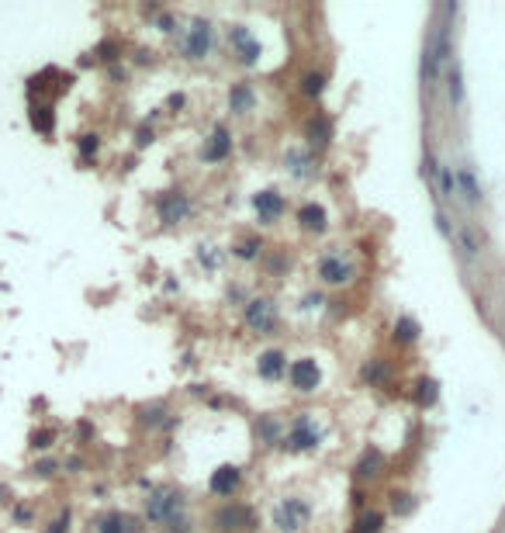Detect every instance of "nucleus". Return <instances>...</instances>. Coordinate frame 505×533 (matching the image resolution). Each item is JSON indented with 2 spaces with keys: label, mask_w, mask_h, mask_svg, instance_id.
I'll return each instance as SVG.
<instances>
[{
  "label": "nucleus",
  "mask_w": 505,
  "mask_h": 533,
  "mask_svg": "<svg viewBox=\"0 0 505 533\" xmlns=\"http://www.w3.org/2000/svg\"><path fill=\"white\" fill-rule=\"evenodd\" d=\"M146 516L153 523H166L170 527L173 519L184 516V495L177 488H153L149 499H146Z\"/></svg>",
  "instance_id": "nucleus-1"
},
{
  "label": "nucleus",
  "mask_w": 505,
  "mask_h": 533,
  "mask_svg": "<svg viewBox=\"0 0 505 533\" xmlns=\"http://www.w3.org/2000/svg\"><path fill=\"white\" fill-rule=\"evenodd\" d=\"M308 516H312V506H308L305 499L291 495V499H284L281 506L273 509V527L281 533H298L308 523Z\"/></svg>",
  "instance_id": "nucleus-2"
},
{
  "label": "nucleus",
  "mask_w": 505,
  "mask_h": 533,
  "mask_svg": "<svg viewBox=\"0 0 505 533\" xmlns=\"http://www.w3.org/2000/svg\"><path fill=\"white\" fill-rule=\"evenodd\" d=\"M156 212H160V218L166 225H177V222H184L190 215V198L184 190H163L156 198Z\"/></svg>",
  "instance_id": "nucleus-3"
},
{
  "label": "nucleus",
  "mask_w": 505,
  "mask_h": 533,
  "mask_svg": "<svg viewBox=\"0 0 505 533\" xmlns=\"http://www.w3.org/2000/svg\"><path fill=\"white\" fill-rule=\"evenodd\" d=\"M215 527L222 533H242V530H253V512L239 502H229L215 512Z\"/></svg>",
  "instance_id": "nucleus-4"
},
{
  "label": "nucleus",
  "mask_w": 505,
  "mask_h": 533,
  "mask_svg": "<svg viewBox=\"0 0 505 533\" xmlns=\"http://www.w3.org/2000/svg\"><path fill=\"white\" fill-rule=\"evenodd\" d=\"M246 325H249L253 333H270V329L277 325V308H273V301H270V298H253V301H246Z\"/></svg>",
  "instance_id": "nucleus-5"
},
{
  "label": "nucleus",
  "mask_w": 505,
  "mask_h": 533,
  "mask_svg": "<svg viewBox=\"0 0 505 533\" xmlns=\"http://www.w3.org/2000/svg\"><path fill=\"white\" fill-rule=\"evenodd\" d=\"M284 447L288 451H312V447H319V429L315 423L308 419V416H298L288 429V436H284Z\"/></svg>",
  "instance_id": "nucleus-6"
},
{
  "label": "nucleus",
  "mask_w": 505,
  "mask_h": 533,
  "mask_svg": "<svg viewBox=\"0 0 505 533\" xmlns=\"http://www.w3.org/2000/svg\"><path fill=\"white\" fill-rule=\"evenodd\" d=\"M229 45H232V55L239 59L242 66H253L260 59V42L249 35V28H242V25L229 28Z\"/></svg>",
  "instance_id": "nucleus-7"
},
{
  "label": "nucleus",
  "mask_w": 505,
  "mask_h": 533,
  "mask_svg": "<svg viewBox=\"0 0 505 533\" xmlns=\"http://www.w3.org/2000/svg\"><path fill=\"white\" fill-rule=\"evenodd\" d=\"M208 49H212V25L197 18V21H190L184 35V55L187 59H205Z\"/></svg>",
  "instance_id": "nucleus-8"
},
{
  "label": "nucleus",
  "mask_w": 505,
  "mask_h": 533,
  "mask_svg": "<svg viewBox=\"0 0 505 533\" xmlns=\"http://www.w3.org/2000/svg\"><path fill=\"white\" fill-rule=\"evenodd\" d=\"M288 381H291V388H298V392H315V388H319V364H315L312 357L294 360L291 367H288Z\"/></svg>",
  "instance_id": "nucleus-9"
},
{
  "label": "nucleus",
  "mask_w": 505,
  "mask_h": 533,
  "mask_svg": "<svg viewBox=\"0 0 505 533\" xmlns=\"http://www.w3.org/2000/svg\"><path fill=\"white\" fill-rule=\"evenodd\" d=\"M319 277L325 284H349L353 281V266L346 264L340 253H325L319 260Z\"/></svg>",
  "instance_id": "nucleus-10"
},
{
  "label": "nucleus",
  "mask_w": 505,
  "mask_h": 533,
  "mask_svg": "<svg viewBox=\"0 0 505 533\" xmlns=\"http://www.w3.org/2000/svg\"><path fill=\"white\" fill-rule=\"evenodd\" d=\"M229 153H232V132L225 125H215V132L205 139L201 156H205V163H222Z\"/></svg>",
  "instance_id": "nucleus-11"
},
{
  "label": "nucleus",
  "mask_w": 505,
  "mask_h": 533,
  "mask_svg": "<svg viewBox=\"0 0 505 533\" xmlns=\"http://www.w3.org/2000/svg\"><path fill=\"white\" fill-rule=\"evenodd\" d=\"M453 177H457V194H464V201H467L471 208H478L481 187H478V177H474V166H471V163H460Z\"/></svg>",
  "instance_id": "nucleus-12"
},
{
  "label": "nucleus",
  "mask_w": 505,
  "mask_h": 533,
  "mask_svg": "<svg viewBox=\"0 0 505 533\" xmlns=\"http://www.w3.org/2000/svg\"><path fill=\"white\" fill-rule=\"evenodd\" d=\"M253 208L260 215V222H277L281 215L288 212V205H284V198H281L277 190H260V194L253 198Z\"/></svg>",
  "instance_id": "nucleus-13"
},
{
  "label": "nucleus",
  "mask_w": 505,
  "mask_h": 533,
  "mask_svg": "<svg viewBox=\"0 0 505 533\" xmlns=\"http://www.w3.org/2000/svg\"><path fill=\"white\" fill-rule=\"evenodd\" d=\"M239 481H242V475H239V468H232V464H225V468H218L212 475V481H208V488H212L215 495H232L236 488H239Z\"/></svg>",
  "instance_id": "nucleus-14"
},
{
  "label": "nucleus",
  "mask_w": 505,
  "mask_h": 533,
  "mask_svg": "<svg viewBox=\"0 0 505 533\" xmlns=\"http://www.w3.org/2000/svg\"><path fill=\"white\" fill-rule=\"evenodd\" d=\"M97 533H139V519L129 512H107L97 519Z\"/></svg>",
  "instance_id": "nucleus-15"
},
{
  "label": "nucleus",
  "mask_w": 505,
  "mask_h": 533,
  "mask_svg": "<svg viewBox=\"0 0 505 533\" xmlns=\"http://www.w3.org/2000/svg\"><path fill=\"white\" fill-rule=\"evenodd\" d=\"M256 371H260V377L273 381V377H281V374L288 371V357H284L281 350H266V353H260V360H256Z\"/></svg>",
  "instance_id": "nucleus-16"
},
{
  "label": "nucleus",
  "mask_w": 505,
  "mask_h": 533,
  "mask_svg": "<svg viewBox=\"0 0 505 533\" xmlns=\"http://www.w3.org/2000/svg\"><path fill=\"white\" fill-rule=\"evenodd\" d=\"M253 104H256L253 87H249V83H232V90H229V107H232L236 114H246V111H253Z\"/></svg>",
  "instance_id": "nucleus-17"
},
{
  "label": "nucleus",
  "mask_w": 505,
  "mask_h": 533,
  "mask_svg": "<svg viewBox=\"0 0 505 533\" xmlns=\"http://www.w3.org/2000/svg\"><path fill=\"white\" fill-rule=\"evenodd\" d=\"M298 222L305 232H325V208L322 205H305L298 212Z\"/></svg>",
  "instance_id": "nucleus-18"
},
{
  "label": "nucleus",
  "mask_w": 505,
  "mask_h": 533,
  "mask_svg": "<svg viewBox=\"0 0 505 533\" xmlns=\"http://www.w3.org/2000/svg\"><path fill=\"white\" fill-rule=\"evenodd\" d=\"M308 142H312V146H319V149L332 142V125H329V118H325V114H315V118L308 122Z\"/></svg>",
  "instance_id": "nucleus-19"
},
{
  "label": "nucleus",
  "mask_w": 505,
  "mask_h": 533,
  "mask_svg": "<svg viewBox=\"0 0 505 533\" xmlns=\"http://www.w3.org/2000/svg\"><path fill=\"white\" fill-rule=\"evenodd\" d=\"M31 125H35V132L53 135V129H55L53 107H49V104H35V107H31Z\"/></svg>",
  "instance_id": "nucleus-20"
},
{
  "label": "nucleus",
  "mask_w": 505,
  "mask_h": 533,
  "mask_svg": "<svg viewBox=\"0 0 505 533\" xmlns=\"http://www.w3.org/2000/svg\"><path fill=\"white\" fill-rule=\"evenodd\" d=\"M381 464H384L381 451H367L364 461L357 464V475H360V478H377V475H381Z\"/></svg>",
  "instance_id": "nucleus-21"
},
{
  "label": "nucleus",
  "mask_w": 505,
  "mask_h": 533,
  "mask_svg": "<svg viewBox=\"0 0 505 533\" xmlns=\"http://www.w3.org/2000/svg\"><path fill=\"white\" fill-rule=\"evenodd\" d=\"M232 249H236V257H239V260H256V257H260V249H264V239H260V236H242Z\"/></svg>",
  "instance_id": "nucleus-22"
},
{
  "label": "nucleus",
  "mask_w": 505,
  "mask_h": 533,
  "mask_svg": "<svg viewBox=\"0 0 505 533\" xmlns=\"http://www.w3.org/2000/svg\"><path fill=\"white\" fill-rule=\"evenodd\" d=\"M395 340H398V343H416V340H419V322L398 319L395 322Z\"/></svg>",
  "instance_id": "nucleus-23"
},
{
  "label": "nucleus",
  "mask_w": 505,
  "mask_h": 533,
  "mask_svg": "<svg viewBox=\"0 0 505 533\" xmlns=\"http://www.w3.org/2000/svg\"><path fill=\"white\" fill-rule=\"evenodd\" d=\"M288 163H291L294 177H312L315 173L312 170V156H305V153H288Z\"/></svg>",
  "instance_id": "nucleus-24"
},
{
  "label": "nucleus",
  "mask_w": 505,
  "mask_h": 533,
  "mask_svg": "<svg viewBox=\"0 0 505 533\" xmlns=\"http://www.w3.org/2000/svg\"><path fill=\"white\" fill-rule=\"evenodd\" d=\"M450 101L453 107L464 104V83H460V66L457 63H453V70H450Z\"/></svg>",
  "instance_id": "nucleus-25"
},
{
  "label": "nucleus",
  "mask_w": 505,
  "mask_h": 533,
  "mask_svg": "<svg viewBox=\"0 0 505 533\" xmlns=\"http://www.w3.org/2000/svg\"><path fill=\"white\" fill-rule=\"evenodd\" d=\"M325 80H322V73H305V80H301V90L308 94V97H319Z\"/></svg>",
  "instance_id": "nucleus-26"
},
{
  "label": "nucleus",
  "mask_w": 505,
  "mask_h": 533,
  "mask_svg": "<svg viewBox=\"0 0 505 533\" xmlns=\"http://www.w3.org/2000/svg\"><path fill=\"white\" fill-rule=\"evenodd\" d=\"M364 377H367L371 384H381V381L388 377V367H384L381 360H374V364H367V367H364Z\"/></svg>",
  "instance_id": "nucleus-27"
},
{
  "label": "nucleus",
  "mask_w": 505,
  "mask_h": 533,
  "mask_svg": "<svg viewBox=\"0 0 505 533\" xmlns=\"http://www.w3.org/2000/svg\"><path fill=\"white\" fill-rule=\"evenodd\" d=\"M419 402H423V405H433V402H436V381H433V377H423V381H419Z\"/></svg>",
  "instance_id": "nucleus-28"
},
{
  "label": "nucleus",
  "mask_w": 505,
  "mask_h": 533,
  "mask_svg": "<svg viewBox=\"0 0 505 533\" xmlns=\"http://www.w3.org/2000/svg\"><path fill=\"white\" fill-rule=\"evenodd\" d=\"M381 523H384V516H381V512H367V516L360 519V530H357V533H381Z\"/></svg>",
  "instance_id": "nucleus-29"
},
{
  "label": "nucleus",
  "mask_w": 505,
  "mask_h": 533,
  "mask_svg": "<svg viewBox=\"0 0 505 533\" xmlns=\"http://www.w3.org/2000/svg\"><path fill=\"white\" fill-rule=\"evenodd\" d=\"M53 440H55L53 429H38V433H31V447H35V451H45V447H53Z\"/></svg>",
  "instance_id": "nucleus-30"
},
{
  "label": "nucleus",
  "mask_w": 505,
  "mask_h": 533,
  "mask_svg": "<svg viewBox=\"0 0 505 533\" xmlns=\"http://www.w3.org/2000/svg\"><path fill=\"white\" fill-rule=\"evenodd\" d=\"M97 146H101V142H97V135H83V139H80V153L87 156V160L97 153Z\"/></svg>",
  "instance_id": "nucleus-31"
},
{
  "label": "nucleus",
  "mask_w": 505,
  "mask_h": 533,
  "mask_svg": "<svg viewBox=\"0 0 505 533\" xmlns=\"http://www.w3.org/2000/svg\"><path fill=\"white\" fill-rule=\"evenodd\" d=\"M412 509H416L412 495H395V512H412Z\"/></svg>",
  "instance_id": "nucleus-32"
},
{
  "label": "nucleus",
  "mask_w": 505,
  "mask_h": 533,
  "mask_svg": "<svg viewBox=\"0 0 505 533\" xmlns=\"http://www.w3.org/2000/svg\"><path fill=\"white\" fill-rule=\"evenodd\" d=\"M163 416H166L163 409H146V412H142V419H146V423H153V426H160Z\"/></svg>",
  "instance_id": "nucleus-33"
},
{
  "label": "nucleus",
  "mask_w": 505,
  "mask_h": 533,
  "mask_svg": "<svg viewBox=\"0 0 505 533\" xmlns=\"http://www.w3.org/2000/svg\"><path fill=\"white\" fill-rule=\"evenodd\" d=\"M66 527H70V512H63L53 527H49V533H66Z\"/></svg>",
  "instance_id": "nucleus-34"
},
{
  "label": "nucleus",
  "mask_w": 505,
  "mask_h": 533,
  "mask_svg": "<svg viewBox=\"0 0 505 533\" xmlns=\"http://www.w3.org/2000/svg\"><path fill=\"white\" fill-rule=\"evenodd\" d=\"M260 429H264L266 440H277V423H273V419H264V426Z\"/></svg>",
  "instance_id": "nucleus-35"
},
{
  "label": "nucleus",
  "mask_w": 505,
  "mask_h": 533,
  "mask_svg": "<svg viewBox=\"0 0 505 533\" xmlns=\"http://www.w3.org/2000/svg\"><path fill=\"white\" fill-rule=\"evenodd\" d=\"M114 53H118L114 42H104V45H101V59H114Z\"/></svg>",
  "instance_id": "nucleus-36"
},
{
  "label": "nucleus",
  "mask_w": 505,
  "mask_h": 533,
  "mask_svg": "<svg viewBox=\"0 0 505 533\" xmlns=\"http://www.w3.org/2000/svg\"><path fill=\"white\" fill-rule=\"evenodd\" d=\"M55 471V461H42V464H38V475H53Z\"/></svg>",
  "instance_id": "nucleus-37"
},
{
  "label": "nucleus",
  "mask_w": 505,
  "mask_h": 533,
  "mask_svg": "<svg viewBox=\"0 0 505 533\" xmlns=\"http://www.w3.org/2000/svg\"><path fill=\"white\" fill-rule=\"evenodd\" d=\"M146 142H153V132H146V129H139V146H146Z\"/></svg>",
  "instance_id": "nucleus-38"
}]
</instances>
